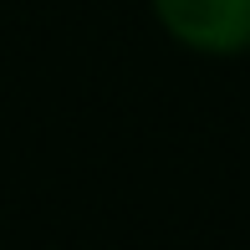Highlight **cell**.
Returning <instances> with one entry per match:
<instances>
[{
    "label": "cell",
    "instance_id": "1",
    "mask_svg": "<svg viewBox=\"0 0 250 250\" xmlns=\"http://www.w3.org/2000/svg\"><path fill=\"white\" fill-rule=\"evenodd\" d=\"M148 16L189 56L235 62L250 51V0H148Z\"/></svg>",
    "mask_w": 250,
    "mask_h": 250
}]
</instances>
